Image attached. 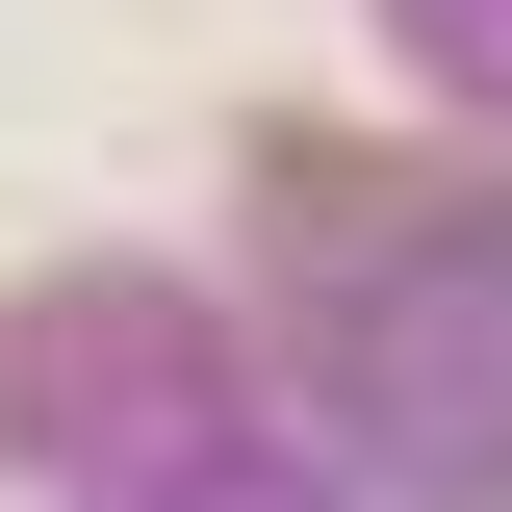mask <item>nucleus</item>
<instances>
[]
</instances>
